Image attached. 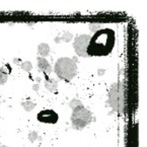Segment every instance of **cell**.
I'll return each mask as SVG.
<instances>
[{
	"instance_id": "obj_6",
	"label": "cell",
	"mask_w": 147,
	"mask_h": 147,
	"mask_svg": "<svg viewBox=\"0 0 147 147\" xmlns=\"http://www.w3.org/2000/svg\"><path fill=\"white\" fill-rule=\"evenodd\" d=\"M58 119V114L53 110H44L38 114V120L45 124H56Z\"/></svg>"
},
{
	"instance_id": "obj_3",
	"label": "cell",
	"mask_w": 147,
	"mask_h": 147,
	"mask_svg": "<svg viewBox=\"0 0 147 147\" xmlns=\"http://www.w3.org/2000/svg\"><path fill=\"white\" fill-rule=\"evenodd\" d=\"M109 102L113 110L123 114L125 108V87L123 83H115L111 86Z\"/></svg>"
},
{
	"instance_id": "obj_2",
	"label": "cell",
	"mask_w": 147,
	"mask_h": 147,
	"mask_svg": "<svg viewBox=\"0 0 147 147\" xmlns=\"http://www.w3.org/2000/svg\"><path fill=\"white\" fill-rule=\"evenodd\" d=\"M76 58H60L55 63V73L59 78L65 81H70L75 77L77 73Z\"/></svg>"
},
{
	"instance_id": "obj_15",
	"label": "cell",
	"mask_w": 147,
	"mask_h": 147,
	"mask_svg": "<svg viewBox=\"0 0 147 147\" xmlns=\"http://www.w3.org/2000/svg\"><path fill=\"white\" fill-rule=\"evenodd\" d=\"M20 66H22V68L24 70V71H28V72L30 71V70H32V63L28 62V61H26V62H24L22 65H20Z\"/></svg>"
},
{
	"instance_id": "obj_14",
	"label": "cell",
	"mask_w": 147,
	"mask_h": 147,
	"mask_svg": "<svg viewBox=\"0 0 147 147\" xmlns=\"http://www.w3.org/2000/svg\"><path fill=\"white\" fill-rule=\"evenodd\" d=\"M69 106H70V108H71L72 110H73V109L78 108V107H83V105L81 104V102H80V100H72L71 102H70Z\"/></svg>"
},
{
	"instance_id": "obj_18",
	"label": "cell",
	"mask_w": 147,
	"mask_h": 147,
	"mask_svg": "<svg viewBox=\"0 0 147 147\" xmlns=\"http://www.w3.org/2000/svg\"><path fill=\"white\" fill-rule=\"evenodd\" d=\"M32 88L35 89V90H38V88H39V85H38V84L34 85V87H32Z\"/></svg>"
},
{
	"instance_id": "obj_16",
	"label": "cell",
	"mask_w": 147,
	"mask_h": 147,
	"mask_svg": "<svg viewBox=\"0 0 147 147\" xmlns=\"http://www.w3.org/2000/svg\"><path fill=\"white\" fill-rule=\"evenodd\" d=\"M28 139H30V142H35L36 140L38 139V133L36 131H32L28 134Z\"/></svg>"
},
{
	"instance_id": "obj_12",
	"label": "cell",
	"mask_w": 147,
	"mask_h": 147,
	"mask_svg": "<svg viewBox=\"0 0 147 147\" xmlns=\"http://www.w3.org/2000/svg\"><path fill=\"white\" fill-rule=\"evenodd\" d=\"M72 38H73V36H72L71 32H64L62 35V38H61V41H64L66 42V43H68V42H70L72 40Z\"/></svg>"
},
{
	"instance_id": "obj_13",
	"label": "cell",
	"mask_w": 147,
	"mask_h": 147,
	"mask_svg": "<svg viewBox=\"0 0 147 147\" xmlns=\"http://www.w3.org/2000/svg\"><path fill=\"white\" fill-rule=\"evenodd\" d=\"M89 30H91V32H98V30H102V24H89Z\"/></svg>"
},
{
	"instance_id": "obj_5",
	"label": "cell",
	"mask_w": 147,
	"mask_h": 147,
	"mask_svg": "<svg viewBox=\"0 0 147 147\" xmlns=\"http://www.w3.org/2000/svg\"><path fill=\"white\" fill-rule=\"evenodd\" d=\"M90 38L91 37L89 35H80L77 38H75L73 43V48L78 56L84 57V58L88 57L87 56L86 50L89 41H90Z\"/></svg>"
},
{
	"instance_id": "obj_19",
	"label": "cell",
	"mask_w": 147,
	"mask_h": 147,
	"mask_svg": "<svg viewBox=\"0 0 147 147\" xmlns=\"http://www.w3.org/2000/svg\"><path fill=\"white\" fill-rule=\"evenodd\" d=\"M0 147H8V146H5V145H2V146H0Z\"/></svg>"
},
{
	"instance_id": "obj_8",
	"label": "cell",
	"mask_w": 147,
	"mask_h": 147,
	"mask_svg": "<svg viewBox=\"0 0 147 147\" xmlns=\"http://www.w3.org/2000/svg\"><path fill=\"white\" fill-rule=\"evenodd\" d=\"M46 87L52 92H55L57 90V87H58L57 81L53 78H48V76L46 75Z\"/></svg>"
},
{
	"instance_id": "obj_10",
	"label": "cell",
	"mask_w": 147,
	"mask_h": 147,
	"mask_svg": "<svg viewBox=\"0 0 147 147\" xmlns=\"http://www.w3.org/2000/svg\"><path fill=\"white\" fill-rule=\"evenodd\" d=\"M22 106L24 109V111H26V112H30V111H32L36 108V104L32 102V100H26V102H22Z\"/></svg>"
},
{
	"instance_id": "obj_7",
	"label": "cell",
	"mask_w": 147,
	"mask_h": 147,
	"mask_svg": "<svg viewBox=\"0 0 147 147\" xmlns=\"http://www.w3.org/2000/svg\"><path fill=\"white\" fill-rule=\"evenodd\" d=\"M38 67H39L40 70L44 71L46 74L50 73L52 70H51V66L49 64V62L47 61V59L45 58H39L38 59Z\"/></svg>"
},
{
	"instance_id": "obj_1",
	"label": "cell",
	"mask_w": 147,
	"mask_h": 147,
	"mask_svg": "<svg viewBox=\"0 0 147 147\" xmlns=\"http://www.w3.org/2000/svg\"><path fill=\"white\" fill-rule=\"evenodd\" d=\"M115 41V32L112 28H102L94 32V35L90 38V41L87 46V56H107L114 49Z\"/></svg>"
},
{
	"instance_id": "obj_4",
	"label": "cell",
	"mask_w": 147,
	"mask_h": 147,
	"mask_svg": "<svg viewBox=\"0 0 147 147\" xmlns=\"http://www.w3.org/2000/svg\"><path fill=\"white\" fill-rule=\"evenodd\" d=\"M91 121V114L84 107H78L72 110L71 122L72 127L77 130H81L86 127Z\"/></svg>"
},
{
	"instance_id": "obj_9",
	"label": "cell",
	"mask_w": 147,
	"mask_h": 147,
	"mask_svg": "<svg viewBox=\"0 0 147 147\" xmlns=\"http://www.w3.org/2000/svg\"><path fill=\"white\" fill-rule=\"evenodd\" d=\"M38 52H39V54L41 55V56L46 57L50 54V47H49L48 44L42 43V44H40L39 47H38Z\"/></svg>"
},
{
	"instance_id": "obj_17",
	"label": "cell",
	"mask_w": 147,
	"mask_h": 147,
	"mask_svg": "<svg viewBox=\"0 0 147 147\" xmlns=\"http://www.w3.org/2000/svg\"><path fill=\"white\" fill-rule=\"evenodd\" d=\"M105 72H106V69H100V70H98V71H97V74H98V75H102Z\"/></svg>"
},
{
	"instance_id": "obj_11",
	"label": "cell",
	"mask_w": 147,
	"mask_h": 147,
	"mask_svg": "<svg viewBox=\"0 0 147 147\" xmlns=\"http://www.w3.org/2000/svg\"><path fill=\"white\" fill-rule=\"evenodd\" d=\"M7 79H8V74L4 70L3 67H0V85L6 83Z\"/></svg>"
}]
</instances>
